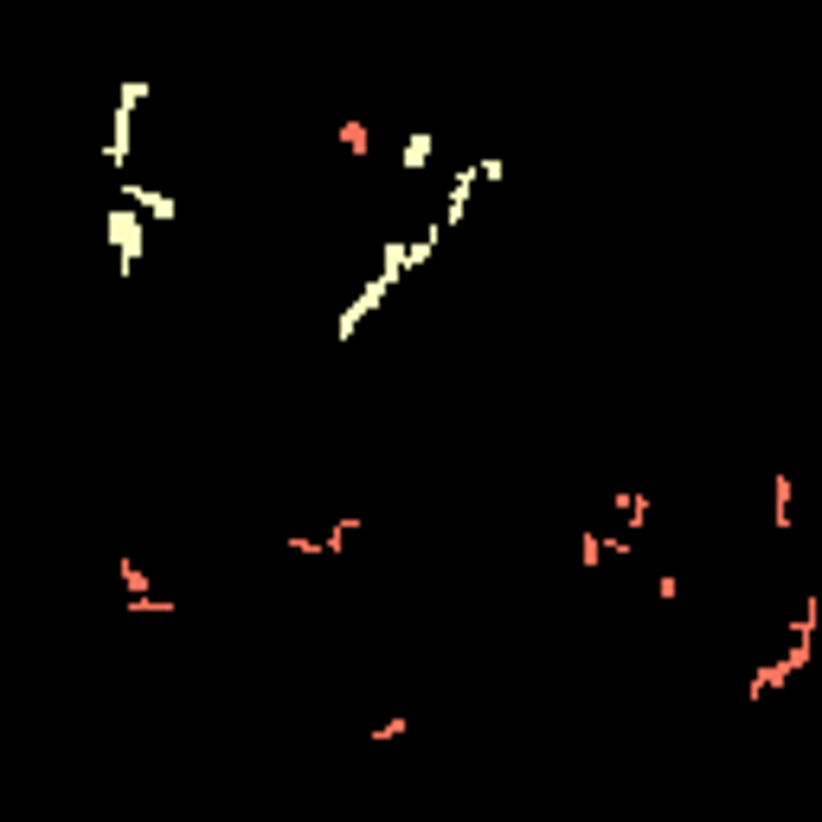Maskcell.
I'll return each mask as SVG.
<instances>
[{"mask_svg": "<svg viewBox=\"0 0 822 822\" xmlns=\"http://www.w3.org/2000/svg\"><path fill=\"white\" fill-rule=\"evenodd\" d=\"M771 527L778 534L797 527V482H790V469H771Z\"/></svg>", "mask_w": 822, "mask_h": 822, "instance_id": "obj_1", "label": "cell"}, {"mask_svg": "<svg viewBox=\"0 0 822 822\" xmlns=\"http://www.w3.org/2000/svg\"><path fill=\"white\" fill-rule=\"evenodd\" d=\"M431 155H437V135H431V129H418V135H405L399 167H405V174H424V167H431Z\"/></svg>", "mask_w": 822, "mask_h": 822, "instance_id": "obj_2", "label": "cell"}, {"mask_svg": "<svg viewBox=\"0 0 822 822\" xmlns=\"http://www.w3.org/2000/svg\"><path fill=\"white\" fill-rule=\"evenodd\" d=\"M405 733H411V720H379L367 739H373V745H392V739H405Z\"/></svg>", "mask_w": 822, "mask_h": 822, "instance_id": "obj_3", "label": "cell"}, {"mask_svg": "<svg viewBox=\"0 0 822 822\" xmlns=\"http://www.w3.org/2000/svg\"><path fill=\"white\" fill-rule=\"evenodd\" d=\"M656 598H662V604L681 598V572H656Z\"/></svg>", "mask_w": 822, "mask_h": 822, "instance_id": "obj_4", "label": "cell"}]
</instances>
